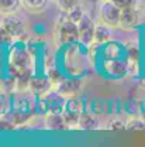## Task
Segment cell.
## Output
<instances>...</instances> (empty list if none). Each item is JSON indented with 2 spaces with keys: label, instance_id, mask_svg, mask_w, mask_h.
<instances>
[{
  "label": "cell",
  "instance_id": "23",
  "mask_svg": "<svg viewBox=\"0 0 145 147\" xmlns=\"http://www.w3.org/2000/svg\"><path fill=\"white\" fill-rule=\"evenodd\" d=\"M13 40V37L10 36L1 26H0V45H3V44H7V42H10Z\"/></svg>",
  "mask_w": 145,
  "mask_h": 147
},
{
  "label": "cell",
  "instance_id": "12",
  "mask_svg": "<svg viewBox=\"0 0 145 147\" xmlns=\"http://www.w3.org/2000/svg\"><path fill=\"white\" fill-rule=\"evenodd\" d=\"M110 38H111L110 26H107V24H103V23H99V24H96L93 42H97V44H104V42L110 41Z\"/></svg>",
  "mask_w": 145,
  "mask_h": 147
},
{
  "label": "cell",
  "instance_id": "21",
  "mask_svg": "<svg viewBox=\"0 0 145 147\" xmlns=\"http://www.w3.org/2000/svg\"><path fill=\"white\" fill-rule=\"evenodd\" d=\"M48 78H49V81H51L52 84H56V85L65 79V78L61 75V72H59V71H56V69H51L49 74H48Z\"/></svg>",
  "mask_w": 145,
  "mask_h": 147
},
{
  "label": "cell",
  "instance_id": "6",
  "mask_svg": "<svg viewBox=\"0 0 145 147\" xmlns=\"http://www.w3.org/2000/svg\"><path fill=\"white\" fill-rule=\"evenodd\" d=\"M82 85L83 84L80 79L69 78V79H63L62 82H59L56 86V91L65 99H72V98H78V95L82 91Z\"/></svg>",
  "mask_w": 145,
  "mask_h": 147
},
{
  "label": "cell",
  "instance_id": "9",
  "mask_svg": "<svg viewBox=\"0 0 145 147\" xmlns=\"http://www.w3.org/2000/svg\"><path fill=\"white\" fill-rule=\"evenodd\" d=\"M45 127L48 130H54V131H62V130L69 129V126H68L62 113L49 112L45 117Z\"/></svg>",
  "mask_w": 145,
  "mask_h": 147
},
{
  "label": "cell",
  "instance_id": "1",
  "mask_svg": "<svg viewBox=\"0 0 145 147\" xmlns=\"http://www.w3.org/2000/svg\"><path fill=\"white\" fill-rule=\"evenodd\" d=\"M55 40L59 45L72 44L79 41V28L78 24L68 18H62L55 27Z\"/></svg>",
  "mask_w": 145,
  "mask_h": 147
},
{
  "label": "cell",
  "instance_id": "4",
  "mask_svg": "<svg viewBox=\"0 0 145 147\" xmlns=\"http://www.w3.org/2000/svg\"><path fill=\"white\" fill-rule=\"evenodd\" d=\"M78 28H79V41L85 45L92 44L94 38V28H96V23L93 21V18L89 14H83V17L78 23Z\"/></svg>",
  "mask_w": 145,
  "mask_h": 147
},
{
  "label": "cell",
  "instance_id": "18",
  "mask_svg": "<svg viewBox=\"0 0 145 147\" xmlns=\"http://www.w3.org/2000/svg\"><path fill=\"white\" fill-rule=\"evenodd\" d=\"M79 0H56V4H58V9L63 13H68L69 10L75 9L78 6Z\"/></svg>",
  "mask_w": 145,
  "mask_h": 147
},
{
  "label": "cell",
  "instance_id": "19",
  "mask_svg": "<svg viewBox=\"0 0 145 147\" xmlns=\"http://www.w3.org/2000/svg\"><path fill=\"white\" fill-rule=\"evenodd\" d=\"M83 11H82V9L79 7V6H76L75 9H72V10H69L68 13H65V16H66V18L68 20H71V21H73V23H79V20L83 17Z\"/></svg>",
  "mask_w": 145,
  "mask_h": 147
},
{
  "label": "cell",
  "instance_id": "2",
  "mask_svg": "<svg viewBox=\"0 0 145 147\" xmlns=\"http://www.w3.org/2000/svg\"><path fill=\"white\" fill-rule=\"evenodd\" d=\"M120 14H121V9L113 0H103L97 10L99 23L107 24L110 27H118Z\"/></svg>",
  "mask_w": 145,
  "mask_h": 147
},
{
  "label": "cell",
  "instance_id": "15",
  "mask_svg": "<svg viewBox=\"0 0 145 147\" xmlns=\"http://www.w3.org/2000/svg\"><path fill=\"white\" fill-rule=\"evenodd\" d=\"M21 6V0H0V13L1 14H13Z\"/></svg>",
  "mask_w": 145,
  "mask_h": 147
},
{
  "label": "cell",
  "instance_id": "13",
  "mask_svg": "<svg viewBox=\"0 0 145 147\" xmlns=\"http://www.w3.org/2000/svg\"><path fill=\"white\" fill-rule=\"evenodd\" d=\"M21 6L31 13H41L47 9L48 0H21Z\"/></svg>",
  "mask_w": 145,
  "mask_h": 147
},
{
  "label": "cell",
  "instance_id": "25",
  "mask_svg": "<svg viewBox=\"0 0 145 147\" xmlns=\"http://www.w3.org/2000/svg\"><path fill=\"white\" fill-rule=\"evenodd\" d=\"M1 67H3V54L0 51V71H1Z\"/></svg>",
  "mask_w": 145,
  "mask_h": 147
},
{
  "label": "cell",
  "instance_id": "3",
  "mask_svg": "<svg viewBox=\"0 0 145 147\" xmlns=\"http://www.w3.org/2000/svg\"><path fill=\"white\" fill-rule=\"evenodd\" d=\"M62 115L68 123L69 127H76L78 123H79V119L82 116V103L76 99H66V103H65V108L62 110Z\"/></svg>",
  "mask_w": 145,
  "mask_h": 147
},
{
  "label": "cell",
  "instance_id": "8",
  "mask_svg": "<svg viewBox=\"0 0 145 147\" xmlns=\"http://www.w3.org/2000/svg\"><path fill=\"white\" fill-rule=\"evenodd\" d=\"M30 62H31L30 57L24 50H16L13 57H11V61H10L11 67H14V75H18V74L24 72V71L31 69Z\"/></svg>",
  "mask_w": 145,
  "mask_h": 147
},
{
  "label": "cell",
  "instance_id": "26",
  "mask_svg": "<svg viewBox=\"0 0 145 147\" xmlns=\"http://www.w3.org/2000/svg\"><path fill=\"white\" fill-rule=\"evenodd\" d=\"M90 1H97V0H90Z\"/></svg>",
  "mask_w": 145,
  "mask_h": 147
},
{
  "label": "cell",
  "instance_id": "11",
  "mask_svg": "<svg viewBox=\"0 0 145 147\" xmlns=\"http://www.w3.org/2000/svg\"><path fill=\"white\" fill-rule=\"evenodd\" d=\"M76 127L80 129V130H85V131L97 130L99 129V119L94 115H92V113H82Z\"/></svg>",
  "mask_w": 145,
  "mask_h": 147
},
{
  "label": "cell",
  "instance_id": "7",
  "mask_svg": "<svg viewBox=\"0 0 145 147\" xmlns=\"http://www.w3.org/2000/svg\"><path fill=\"white\" fill-rule=\"evenodd\" d=\"M138 20H140V14H138V10L135 9V6L121 9V14H120V24H118V27H120V28H123V30L134 28V27L138 24Z\"/></svg>",
  "mask_w": 145,
  "mask_h": 147
},
{
  "label": "cell",
  "instance_id": "16",
  "mask_svg": "<svg viewBox=\"0 0 145 147\" xmlns=\"http://www.w3.org/2000/svg\"><path fill=\"white\" fill-rule=\"evenodd\" d=\"M127 130L134 133H145V120L142 117H132L127 122Z\"/></svg>",
  "mask_w": 145,
  "mask_h": 147
},
{
  "label": "cell",
  "instance_id": "10",
  "mask_svg": "<svg viewBox=\"0 0 145 147\" xmlns=\"http://www.w3.org/2000/svg\"><path fill=\"white\" fill-rule=\"evenodd\" d=\"M52 82L49 81L48 76H33L31 82H30V89L35 95L44 96L45 93H48L51 89Z\"/></svg>",
  "mask_w": 145,
  "mask_h": 147
},
{
  "label": "cell",
  "instance_id": "20",
  "mask_svg": "<svg viewBox=\"0 0 145 147\" xmlns=\"http://www.w3.org/2000/svg\"><path fill=\"white\" fill-rule=\"evenodd\" d=\"M16 127L14 119H10L7 116H0V130H13Z\"/></svg>",
  "mask_w": 145,
  "mask_h": 147
},
{
  "label": "cell",
  "instance_id": "22",
  "mask_svg": "<svg viewBox=\"0 0 145 147\" xmlns=\"http://www.w3.org/2000/svg\"><path fill=\"white\" fill-rule=\"evenodd\" d=\"M120 9H126V7H132L137 6V0H113Z\"/></svg>",
  "mask_w": 145,
  "mask_h": 147
},
{
  "label": "cell",
  "instance_id": "24",
  "mask_svg": "<svg viewBox=\"0 0 145 147\" xmlns=\"http://www.w3.org/2000/svg\"><path fill=\"white\" fill-rule=\"evenodd\" d=\"M140 113H141V117L145 120V99L140 102Z\"/></svg>",
  "mask_w": 145,
  "mask_h": 147
},
{
  "label": "cell",
  "instance_id": "14",
  "mask_svg": "<svg viewBox=\"0 0 145 147\" xmlns=\"http://www.w3.org/2000/svg\"><path fill=\"white\" fill-rule=\"evenodd\" d=\"M126 64L120 59H113V61H109V64L106 65V71L109 74H111L113 76H123L126 74Z\"/></svg>",
  "mask_w": 145,
  "mask_h": 147
},
{
  "label": "cell",
  "instance_id": "17",
  "mask_svg": "<svg viewBox=\"0 0 145 147\" xmlns=\"http://www.w3.org/2000/svg\"><path fill=\"white\" fill-rule=\"evenodd\" d=\"M107 129L110 131H124L127 130V122L121 119H111L107 125Z\"/></svg>",
  "mask_w": 145,
  "mask_h": 147
},
{
  "label": "cell",
  "instance_id": "5",
  "mask_svg": "<svg viewBox=\"0 0 145 147\" xmlns=\"http://www.w3.org/2000/svg\"><path fill=\"white\" fill-rule=\"evenodd\" d=\"M1 27L13 37V38H21L25 34V24L21 18L14 14H6L1 20Z\"/></svg>",
  "mask_w": 145,
  "mask_h": 147
}]
</instances>
